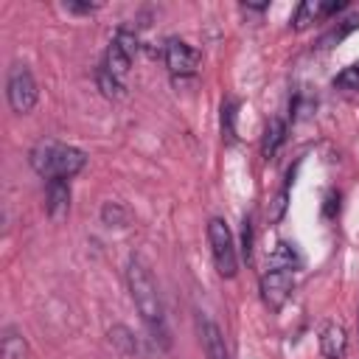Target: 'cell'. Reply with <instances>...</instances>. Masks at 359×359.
Here are the masks:
<instances>
[{"label":"cell","instance_id":"6da1fadb","mask_svg":"<svg viewBox=\"0 0 359 359\" xmlns=\"http://www.w3.org/2000/svg\"><path fill=\"white\" fill-rule=\"evenodd\" d=\"M126 280H129V294L135 300V309L140 314V320L146 323L149 334L154 342H160L163 351L171 348V337H168V325H165V311H163V300L157 292V283L151 278V269L143 264V258L132 255L129 269H126Z\"/></svg>","mask_w":359,"mask_h":359},{"label":"cell","instance_id":"7a4b0ae2","mask_svg":"<svg viewBox=\"0 0 359 359\" xmlns=\"http://www.w3.org/2000/svg\"><path fill=\"white\" fill-rule=\"evenodd\" d=\"M28 163L45 180H70L87 165V154L76 146H67V143L39 140L28 151Z\"/></svg>","mask_w":359,"mask_h":359},{"label":"cell","instance_id":"3957f363","mask_svg":"<svg viewBox=\"0 0 359 359\" xmlns=\"http://www.w3.org/2000/svg\"><path fill=\"white\" fill-rule=\"evenodd\" d=\"M208 241H210L216 272L222 278H236V272H238V255H236V247H233V233H230V227H227L224 219L213 216L208 222Z\"/></svg>","mask_w":359,"mask_h":359},{"label":"cell","instance_id":"277c9868","mask_svg":"<svg viewBox=\"0 0 359 359\" xmlns=\"http://www.w3.org/2000/svg\"><path fill=\"white\" fill-rule=\"evenodd\" d=\"M36 81L28 70V65L22 62H14L8 67V79H6V98H8V107L17 112V115H25L34 109L36 104Z\"/></svg>","mask_w":359,"mask_h":359},{"label":"cell","instance_id":"5b68a950","mask_svg":"<svg viewBox=\"0 0 359 359\" xmlns=\"http://www.w3.org/2000/svg\"><path fill=\"white\" fill-rule=\"evenodd\" d=\"M292 286H294V269H269L266 266V272L261 275V283H258L264 306L269 311L283 309V303L292 294Z\"/></svg>","mask_w":359,"mask_h":359},{"label":"cell","instance_id":"8992f818","mask_svg":"<svg viewBox=\"0 0 359 359\" xmlns=\"http://www.w3.org/2000/svg\"><path fill=\"white\" fill-rule=\"evenodd\" d=\"M135 53H137V36H135L132 31L121 28V31L115 34V39L109 42V48H107V59H104V67H107L112 76L123 79V76L129 73V67H132V59H135Z\"/></svg>","mask_w":359,"mask_h":359},{"label":"cell","instance_id":"52a82bcc","mask_svg":"<svg viewBox=\"0 0 359 359\" xmlns=\"http://www.w3.org/2000/svg\"><path fill=\"white\" fill-rule=\"evenodd\" d=\"M163 56H165V67L171 70V76H180V79L194 76L196 67H199V50L191 48L185 39H177V36H171L165 42Z\"/></svg>","mask_w":359,"mask_h":359},{"label":"cell","instance_id":"ba28073f","mask_svg":"<svg viewBox=\"0 0 359 359\" xmlns=\"http://www.w3.org/2000/svg\"><path fill=\"white\" fill-rule=\"evenodd\" d=\"M199 342H202V351L208 359H230L227 353V345H224V337H222V328L210 320V317H199Z\"/></svg>","mask_w":359,"mask_h":359},{"label":"cell","instance_id":"9c48e42d","mask_svg":"<svg viewBox=\"0 0 359 359\" xmlns=\"http://www.w3.org/2000/svg\"><path fill=\"white\" fill-rule=\"evenodd\" d=\"M320 351L325 359H345L348 353V334L339 323H328L320 331Z\"/></svg>","mask_w":359,"mask_h":359},{"label":"cell","instance_id":"30bf717a","mask_svg":"<svg viewBox=\"0 0 359 359\" xmlns=\"http://www.w3.org/2000/svg\"><path fill=\"white\" fill-rule=\"evenodd\" d=\"M48 216L50 219H65L70 210V185L67 180H48Z\"/></svg>","mask_w":359,"mask_h":359},{"label":"cell","instance_id":"8fae6325","mask_svg":"<svg viewBox=\"0 0 359 359\" xmlns=\"http://www.w3.org/2000/svg\"><path fill=\"white\" fill-rule=\"evenodd\" d=\"M283 140H286V121H283V118H269V123H266V129H264V140H261L264 157H266V160L275 157L278 149L283 146Z\"/></svg>","mask_w":359,"mask_h":359},{"label":"cell","instance_id":"7c38bea8","mask_svg":"<svg viewBox=\"0 0 359 359\" xmlns=\"http://www.w3.org/2000/svg\"><path fill=\"white\" fill-rule=\"evenodd\" d=\"M320 17H328V14H325V3H317V0H306V3H300V6H297L292 25H294L297 31H303V28H309V25H311L314 20H320Z\"/></svg>","mask_w":359,"mask_h":359},{"label":"cell","instance_id":"4fadbf2b","mask_svg":"<svg viewBox=\"0 0 359 359\" xmlns=\"http://www.w3.org/2000/svg\"><path fill=\"white\" fill-rule=\"evenodd\" d=\"M0 351H3V359H25V353H28L22 334H20V331H14V328H6V331H3Z\"/></svg>","mask_w":359,"mask_h":359},{"label":"cell","instance_id":"5bb4252c","mask_svg":"<svg viewBox=\"0 0 359 359\" xmlns=\"http://www.w3.org/2000/svg\"><path fill=\"white\" fill-rule=\"evenodd\" d=\"M297 266V252L292 244L286 241H278L272 255H269V269H294Z\"/></svg>","mask_w":359,"mask_h":359},{"label":"cell","instance_id":"9a60e30c","mask_svg":"<svg viewBox=\"0 0 359 359\" xmlns=\"http://www.w3.org/2000/svg\"><path fill=\"white\" fill-rule=\"evenodd\" d=\"M95 81H98V90L107 95V98H121L123 95V79H118V76H112L104 65L95 70Z\"/></svg>","mask_w":359,"mask_h":359},{"label":"cell","instance_id":"2e32d148","mask_svg":"<svg viewBox=\"0 0 359 359\" xmlns=\"http://www.w3.org/2000/svg\"><path fill=\"white\" fill-rule=\"evenodd\" d=\"M101 219H104L107 227H123L126 219H129V213H126V208L121 202H107L101 208Z\"/></svg>","mask_w":359,"mask_h":359},{"label":"cell","instance_id":"e0dca14e","mask_svg":"<svg viewBox=\"0 0 359 359\" xmlns=\"http://www.w3.org/2000/svg\"><path fill=\"white\" fill-rule=\"evenodd\" d=\"M222 135L227 143L236 140V101L233 98L222 104Z\"/></svg>","mask_w":359,"mask_h":359},{"label":"cell","instance_id":"ac0fdd59","mask_svg":"<svg viewBox=\"0 0 359 359\" xmlns=\"http://www.w3.org/2000/svg\"><path fill=\"white\" fill-rule=\"evenodd\" d=\"M109 339H112L123 353H135V348H137V345H135V337L129 334L126 325H115V328L109 331Z\"/></svg>","mask_w":359,"mask_h":359},{"label":"cell","instance_id":"d6986e66","mask_svg":"<svg viewBox=\"0 0 359 359\" xmlns=\"http://www.w3.org/2000/svg\"><path fill=\"white\" fill-rule=\"evenodd\" d=\"M337 87H345V90H359V62L356 65H348L337 79H334Z\"/></svg>","mask_w":359,"mask_h":359},{"label":"cell","instance_id":"ffe728a7","mask_svg":"<svg viewBox=\"0 0 359 359\" xmlns=\"http://www.w3.org/2000/svg\"><path fill=\"white\" fill-rule=\"evenodd\" d=\"M241 224H244V227H241V258L250 261V258H252V222H250V216H247Z\"/></svg>","mask_w":359,"mask_h":359},{"label":"cell","instance_id":"44dd1931","mask_svg":"<svg viewBox=\"0 0 359 359\" xmlns=\"http://www.w3.org/2000/svg\"><path fill=\"white\" fill-rule=\"evenodd\" d=\"M65 8H67V11H73V14H90V11H95V8H98V3H73V0H67V3H65Z\"/></svg>","mask_w":359,"mask_h":359},{"label":"cell","instance_id":"7402d4cb","mask_svg":"<svg viewBox=\"0 0 359 359\" xmlns=\"http://www.w3.org/2000/svg\"><path fill=\"white\" fill-rule=\"evenodd\" d=\"M241 8H244V11H264V8H266V3H244Z\"/></svg>","mask_w":359,"mask_h":359}]
</instances>
